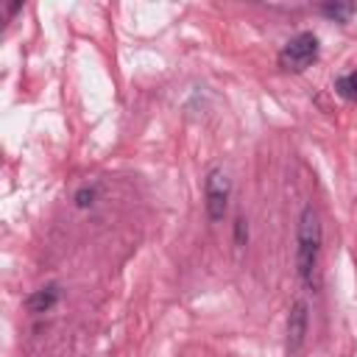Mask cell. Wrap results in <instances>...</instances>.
Returning <instances> with one entry per match:
<instances>
[{
    "mask_svg": "<svg viewBox=\"0 0 357 357\" xmlns=\"http://www.w3.org/2000/svg\"><path fill=\"white\" fill-rule=\"evenodd\" d=\"M234 243L237 245H245L248 243V220L243 215H237V220H234Z\"/></svg>",
    "mask_w": 357,
    "mask_h": 357,
    "instance_id": "9c48e42d",
    "label": "cell"
},
{
    "mask_svg": "<svg viewBox=\"0 0 357 357\" xmlns=\"http://www.w3.org/2000/svg\"><path fill=\"white\" fill-rule=\"evenodd\" d=\"M229 198H231V178L223 167H212L204 178V209L212 223L223 220L229 212Z\"/></svg>",
    "mask_w": 357,
    "mask_h": 357,
    "instance_id": "3957f363",
    "label": "cell"
},
{
    "mask_svg": "<svg viewBox=\"0 0 357 357\" xmlns=\"http://www.w3.org/2000/svg\"><path fill=\"white\" fill-rule=\"evenodd\" d=\"M318 11H321L326 20L346 25V22L357 14V3H351V0H329V3H321Z\"/></svg>",
    "mask_w": 357,
    "mask_h": 357,
    "instance_id": "8992f818",
    "label": "cell"
},
{
    "mask_svg": "<svg viewBox=\"0 0 357 357\" xmlns=\"http://www.w3.org/2000/svg\"><path fill=\"white\" fill-rule=\"evenodd\" d=\"M17 11H22V0H17V3H8V6H6V14H8V17H14Z\"/></svg>",
    "mask_w": 357,
    "mask_h": 357,
    "instance_id": "30bf717a",
    "label": "cell"
},
{
    "mask_svg": "<svg viewBox=\"0 0 357 357\" xmlns=\"http://www.w3.org/2000/svg\"><path fill=\"white\" fill-rule=\"evenodd\" d=\"M321 245H324V226L321 215L312 204H307L298 215V229H296V271L298 279L312 287L315 284V271L321 259Z\"/></svg>",
    "mask_w": 357,
    "mask_h": 357,
    "instance_id": "6da1fadb",
    "label": "cell"
},
{
    "mask_svg": "<svg viewBox=\"0 0 357 357\" xmlns=\"http://www.w3.org/2000/svg\"><path fill=\"white\" fill-rule=\"evenodd\" d=\"M61 298V284L59 282H47L45 287L33 290L28 298H25V310L31 315H39V312H50Z\"/></svg>",
    "mask_w": 357,
    "mask_h": 357,
    "instance_id": "5b68a950",
    "label": "cell"
},
{
    "mask_svg": "<svg viewBox=\"0 0 357 357\" xmlns=\"http://www.w3.org/2000/svg\"><path fill=\"white\" fill-rule=\"evenodd\" d=\"M307 329H310V312H307V301H293L290 312H287V337H284V351L287 357H296L307 340Z\"/></svg>",
    "mask_w": 357,
    "mask_h": 357,
    "instance_id": "277c9868",
    "label": "cell"
},
{
    "mask_svg": "<svg viewBox=\"0 0 357 357\" xmlns=\"http://www.w3.org/2000/svg\"><path fill=\"white\" fill-rule=\"evenodd\" d=\"M73 201H75L78 209H89V206L98 201V184H84V187H78L75 195H73Z\"/></svg>",
    "mask_w": 357,
    "mask_h": 357,
    "instance_id": "ba28073f",
    "label": "cell"
},
{
    "mask_svg": "<svg viewBox=\"0 0 357 357\" xmlns=\"http://www.w3.org/2000/svg\"><path fill=\"white\" fill-rule=\"evenodd\" d=\"M335 92H337L343 100H349V103H357V67L335 78Z\"/></svg>",
    "mask_w": 357,
    "mask_h": 357,
    "instance_id": "52a82bcc",
    "label": "cell"
},
{
    "mask_svg": "<svg viewBox=\"0 0 357 357\" xmlns=\"http://www.w3.org/2000/svg\"><path fill=\"white\" fill-rule=\"evenodd\" d=\"M321 53V42L312 31H301L290 36L279 50V67L287 73H304Z\"/></svg>",
    "mask_w": 357,
    "mask_h": 357,
    "instance_id": "7a4b0ae2",
    "label": "cell"
}]
</instances>
